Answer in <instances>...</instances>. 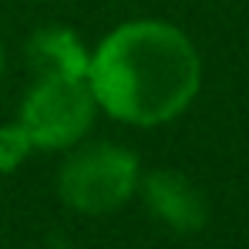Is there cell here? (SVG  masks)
<instances>
[{
  "mask_svg": "<svg viewBox=\"0 0 249 249\" xmlns=\"http://www.w3.org/2000/svg\"><path fill=\"white\" fill-rule=\"evenodd\" d=\"M0 68H3V47H0Z\"/></svg>",
  "mask_w": 249,
  "mask_h": 249,
  "instance_id": "obj_7",
  "label": "cell"
},
{
  "mask_svg": "<svg viewBox=\"0 0 249 249\" xmlns=\"http://www.w3.org/2000/svg\"><path fill=\"white\" fill-rule=\"evenodd\" d=\"M24 61L34 78H88L91 51L71 27H41L24 44Z\"/></svg>",
  "mask_w": 249,
  "mask_h": 249,
  "instance_id": "obj_5",
  "label": "cell"
},
{
  "mask_svg": "<svg viewBox=\"0 0 249 249\" xmlns=\"http://www.w3.org/2000/svg\"><path fill=\"white\" fill-rule=\"evenodd\" d=\"M138 159L122 145L91 142L78 148L57 172V196L81 215H108L135 196Z\"/></svg>",
  "mask_w": 249,
  "mask_h": 249,
  "instance_id": "obj_2",
  "label": "cell"
},
{
  "mask_svg": "<svg viewBox=\"0 0 249 249\" xmlns=\"http://www.w3.org/2000/svg\"><path fill=\"white\" fill-rule=\"evenodd\" d=\"M31 135L24 131L20 122L0 124V172H14L27 155H31Z\"/></svg>",
  "mask_w": 249,
  "mask_h": 249,
  "instance_id": "obj_6",
  "label": "cell"
},
{
  "mask_svg": "<svg viewBox=\"0 0 249 249\" xmlns=\"http://www.w3.org/2000/svg\"><path fill=\"white\" fill-rule=\"evenodd\" d=\"M202 61L196 44L165 20L118 24L91 51L88 84L101 111L128 124H165L199 94Z\"/></svg>",
  "mask_w": 249,
  "mask_h": 249,
  "instance_id": "obj_1",
  "label": "cell"
},
{
  "mask_svg": "<svg viewBox=\"0 0 249 249\" xmlns=\"http://www.w3.org/2000/svg\"><path fill=\"white\" fill-rule=\"evenodd\" d=\"M98 101L88 78H34L20 101L17 122L31 135V145L44 152L74 148L94 122Z\"/></svg>",
  "mask_w": 249,
  "mask_h": 249,
  "instance_id": "obj_3",
  "label": "cell"
},
{
  "mask_svg": "<svg viewBox=\"0 0 249 249\" xmlns=\"http://www.w3.org/2000/svg\"><path fill=\"white\" fill-rule=\"evenodd\" d=\"M145 202L152 215L175 232H199L209 222V206L199 185L172 168H159L145 178Z\"/></svg>",
  "mask_w": 249,
  "mask_h": 249,
  "instance_id": "obj_4",
  "label": "cell"
}]
</instances>
